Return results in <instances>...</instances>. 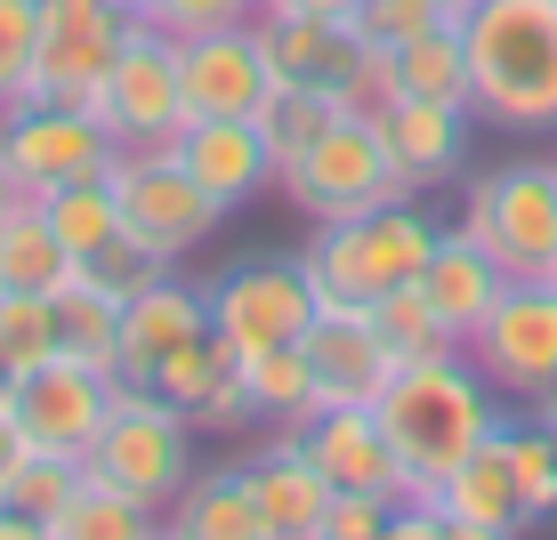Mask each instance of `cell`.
Here are the masks:
<instances>
[{"mask_svg":"<svg viewBox=\"0 0 557 540\" xmlns=\"http://www.w3.org/2000/svg\"><path fill=\"white\" fill-rule=\"evenodd\" d=\"M388 73H396V98L469 105V49H460V16H453V25L412 33V41H396L388 49Z\"/></svg>","mask_w":557,"mask_h":540,"instance_id":"28","label":"cell"},{"mask_svg":"<svg viewBox=\"0 0 557 540\" xmlns=\"http://www.w3.org/2000/svg\"><path fill=\"white\" fill-rule=\"evenodd\" d=\"M146 532H162V508L129 500L122 485H106L89 468H82V492L49 516V540H146Z\"/></svg>","mask_w":557,"mask_h":540,"instance_id":"29","label":"cell"},{"mask_svg":"<svg viewBox=\"0 0 557 540\" xmlns=\"http://www.w3.org/2000/svg\"><path fill=\"white\" fill-rule=\"evenodd\" d=\"M162 403H178L186 419H195V436H235V428H251V388H243V363L226 355L219 339H186L178 355H162L153 363V379H146Z\"/></svg>","mask_w":557,"mask_h":540,"instance_id":"18","label":"cell"},{"mask_svg":"<svg viewBox=\"0 0 557 540\" xmlns=\"http://www.w3.org/2000/svg\"><path fill=\"white\" fill-rule=\"evenodd\" d=\"M57 355V323H49V291H0V372H33Z\"/></svg>","mask_w":557,"mask_h":540,"instance_id":"35","label":"cell"},{"mask_svg":"<svg viewBox=\"0 0 557 540\" xmlns=\"http://www.w3.org/2000/svg\"><path fill=\"white\" fill-rule=\"evenodd\" d=\"M33 41H41V0H0V105L25 98Z\"/></svg>","mask_w":557,"mask_h":540,"instance_id":"38","label":"cell"},{"mask_svg":"<svg viewBox=\"0 0 557 540\" xmlns=\"http://www.w3.org/2000/svg\"><path fill=\"white\" fill-rule=\"evenodd\" d=\"M453 9H469V0H453Z\"/></svg>","mask_w":557,"mask_h":540,"instance_id":"48","label":"cell"},{"mask_svg":"<svg viewBox=\"0 0 557 540\" xmlns=\"http://www.w3.org/2000/svg\"><path fill=\"white\" fill-rule=\"evenodd\" d=\"M89 113L106 122L113 146H170V129L186 122L178 41H170L153 16H129V33H122V49H113L106 81L89 89Z\"/></svg>","mask_w":557,"mask_h":540,"instance_id":"10","label":"cell"},{"mask_svg":"<svg viewBox=\"0 0 557 540\" xmlns=\"http://www.w3.org/2000/svg\"><path fill=\"white\" fill-rule=\"evenodd\" d=\"M0 153H9V169L25 178V194H49V186H65V178L106 169L122 146L106 138V122L89 105L16 98V105H0Z\"/></svg>","mask_w":557,"mask_h":540,"instance_id":"11","label":"cell"},{"mask_svg":"<svg viewBox=\"0 0 557 540\" xmlns=\"http://www.w3.org/2000/svg\"><path fill=\"white\" fill-rule=\"evenodd\" d=\"M332 113H339V98H332V89H299V81H275V89H267V105L251 113V122H259L267 153L283 162V153H299L307 138H315V129H332Z\"/></svg>","mask_w":557,"mask_h":540,"instance_id":"33","label":"cell"},{"mask_svg":"<svg viewBox=\"0 0 557 540\" xmlns=\"http://www.w3.org/2000/svg\"><path fill=\"white\" fill-rule=\"evenodd\" d=\"M162 153L202 186V194H219L226 210H251L267 186H275V153H267L259 122H243V113H195V122L170 129Z\"/></svg>","mask_w":557,"mask_h":540,"instance_id":"14","label":"cell"},{"mask_svg":"<svg viewBox=\"0 0 557 540\" xmlns=\"http://www.w3.org/2000/svg\"><path fill=\"white\" fill-rule=\"evenodd\" d=\"M469 105H445V98H396L380 113V129H388V153L405 162L412 186H445L460 162H469Z\"/></svg>","mask_w":557,"mask_h":540,"instance_id":"23","label":"cell"},{"mask_svg":"<svg viewBox=\"0 0 557 540\" xmlns=\"http://www.w3.org/2000/svg\"><path fill=\"white\" fill-rule=\"evenodd\" d=\"M98 275H106L113 291L129 299V291H146L153 275H170V259H162V250H146V242H129V235H122V242H113L106 259H98Z\"/></svg>","mask_w":557,"mask_h":540,"instance_id":"41","label":"cell"},{"mask_svg":"<svg viewBox=\"0 0 557 540\" xmlns=\"http://www.w3.org/2000/svg\"><path fill=\"white\" fill-rule=\"evenodd\" d=\"M420 500H436V516H445V532L453 540H509V532H525L533 516H525V500H517V476H509V443L502 428H493L485 443H476L469 460L445 476L436 492H420Z\"/></svg>","mask_w":557,"mask_h":540,"instance_id":"19","label":"cell"},{"mask_svg":"<svg viewBox=\"0 0 557 540\" xmlns=\"http://www.w3.org/2000/svg\"><path fill=\"white\" fill-rule=\"evenodd\" d=\"M542 282H557V266H549V275H542Z\"/></svg>","mask_w":557,"mask_h":540,"instance_id":"47","label":"cell"},{"mask_svg":"<svg viewBox=\"0 0 557 540\" xmlns=\"http://www.w3.org/2000/svg\"><path fill=\"white\" fill-rule=\"evenodd\" d=\"M243 468H251L267 540H323V516H332V476L307 460V443H299L292 428H275V443H259Z\"/></svg>","mask_w":557,"mask_h":540,"instance_id":"20","label":"cell"},{"mask_svg":"<svg viewBox=\"0 0 557 540\" xmlns=\"http://www.w3.org/2000/svg\"><path fill=\"white\" fill-rule=\"evenodd\" d=\"M267 9V0H259ZM275 9H307V16H356V0H275Z\"/></svg>","mask_w":557,"mask_h":540,"instance_id":"44","label":"cell"},{"mask_svg":"<svg viewBox=\"0 0 557 540\" xmlns=\"http://www.w3.org/2000/svg\"><path fill=\"white\" fill-rule=\"evenodd\" d=\"M186 339H210V299L195 282H178V266H170V275H153L146 291L122 299V372L113 379H153V363L178 355Z\"/></svg>","mask_w":557,"mask_h":540,"instance_id":"21","label":"cell"},{"mask_svg":"<svg viewBox=\"0 0 557 540\" xmlns=\"http://www.w3.org/2000/svg\"><path fill=\"white\" fill-rule=\"evenodd\" d=\"M251 33L275 65V81H299V89H339V73L356 65V25L348 16H307V9H251Z\"/></svg>","mask_w":557,"mask_h":540,"instance_id":"22","label":"cell"},{"mask_svg":"<svg viewBox=\"0 0 557 540\" xmlns=\"http://www.w3.org/2000/svg\"><path fill=\"white\" fill-rule=\"evenodd\" d=\"M202 299H210V339L235 363L267 355V347H292L315 323V282H307L299 250H251L219 282H202Z\"/></svg>","mask_w":557,"mask_h":540,"instance_id":"7","label":"cell"},{"mask_svg":"<svg viewBox=\"0 0 557 540\" xmlns=\"http://www.w3.org/2000/svg\"><path fill=\"white\" fill-rule=\"evenodd\" d=\"M299 355H307V379H315V412L323 403H380V388L396 379V355L380 339L372 306H315Z\"/></svg>","mask_w":557,"mask_h":540,"instance_id":"16","label":"cell"},{"mask_svg":"<svg viewBox=\"0 0 557 540\" xmlns=\"http://www.w3.org/2000/svg\"><path fill=\"white\" fill-rule=\"evenodd\" d=\"M122 33H129V16L113 9V0H41V41H33V81H25V98L89 105V89L106 81Z\"/></svg>","mask_w":557,"mask_h":540,"instance_id":"13","label":"cell"},{"mask_svg":"<svg viewBox=\"0 0 557 540\" xmlns=\"http://www.w3.org/2000/svg\"><path fill=\"white\" fill-rule=\"evenodd\" d=\"M388 492H332V516H323V540H388Z\"/></svg>","mask_w":557,"mask_h":540,"instance_id":"39","label":"cell"},{"mask_svg":"<svg viewBox=\"0 0 557 540\" xmlns=\"http://www.w3.org/2000/svg\"><path fill=\"white\" fill-rule=\"evenodd\" d=\"M73 275H82V259L57 242L41 202H25L0 226V291H57V282H73Z\"/></svg>","mask_w":557,"mask_h":540,"instance_id":"30","label":"cell"},{"mask_svg":"<svg viewBox=\"0 0 557 540\" xmlns=\"http://www.w3.org/2000/svg\"><path fill=\"white\" fill-rule=\"evenodd\" d=\"M33 443H25V428H16V412H9V395H0V500H9V476H16V460H25Z\"/></svg>","mask_w":557,"mask_h":540,"instance_id":"42","label":"cell"},{"mask_svg":"<svg viewBox=\"0 0 557 540\" xmlns=\"http://www.w3.org/2000/svg\"><path fill=\"white\" fill-rule=\"evenodd\" d=\"M460 235L502 275H549L557 266V162H502L485 178H469Z\"/></svg>","mask_w":557,"mask_h":540,"instance_id":"6","label":"cell"},{"mask_svg":"<svg viewBox=\"0 0 557 540\" xmlns=\"http://www.w3.org/2000/svg\"><path fill=\"white\" fill-rule=\"evenodd\" d=\"M469 113L517 138L557 129V0H469Z\"/></svg>","mask_w":557,"mask_h":540,"instance_id":"2","label":"cell"},{"mask_svg":"<svg viewBox=\"0 0 557 540\" xmlns=\"http://www.w3.org/2000/svg\"><path fill=\"white\" fill-rule=\"evenodd\" d=\"M251 9H259V0H251Z\"/></svg>","mask_w":557,"mask_h":540,"instance_id":"49","label":"cell"},{"mask_svg":"<svg viewBox=\"0 0 557 540\" xmlns=\"http://www.w3.org/2000/svg\"><path fill=\"white\" fill-rule=\"evenodd\" d=\"M533 419H542V428L557 436V395H542V403H533Z\"/></svg>","mask_w":557,"mask_h":540,"instance_id":"45","label":"cell"},{"mask_svg":"<svg viewBox=\"0 0 557 540\" xmlns=\"http://www.w3.org/2000/svg\"><path fill=\"white\" fill-rule=\"evenodd\" d=\"M73 492H82V460H65V452H25V460H16V476H9V500H0V508H25L33 525L49 532V516L65 508Z\"/></svg>","mask_w":557,"mask_h":540,"instance_id":"36","label":"cell"},{"mask_svg":"<svg viewBox=\"0 0 557 540\" xmlns=\"http://www.w3.org/2000/svg\"><path fill=\"white\" fill-rule=\"evenodd\" d=\"M33 202H41V218L57 226V242H65L82 266H98L106 250L122 242V194H113V169L65 178V186H49V194H33Z\"/></svg>","mask_w":557,"mask_h":540,"instance_id":"27","label":"cell"},{"mask_svg":"<svg viewBox=\"0 0 557 540\" xmlns=\"http://www.w3.org/2000/svg\"><path fill=\"white\" fill-rule=\"evenodd\" d=\"M292 436L307 443V460L332 476V492H388V500H405V468H396L372 403H323V412H307Z\"/></svg>","mask_w":557,"mask_h":540,"instance_id":"17","label":"cell"},{"mask_svg":"<svg viewBox=\"0 0 557 540\" xmlns=\"http://www.w3.org/2000/svg\"><path fill=\"white\" fill-rule=\"evenodd\" d=\"M453 0H356V41L363 49H396V41H412V33H429V25H453Z\"/></svg>","mask_w":557,"mask_h":540,"instance_id":"37","label":"cell"},{"mask_svg":"<svg viewBox=\"0 0 557 540\" xmlns=\"http://www.w3.org/2000/svg\"><path fill=\"white\" fill-rule=\"evenodd\" d=\"M82 468L122 485L146 508H170L186 492V476H195V419L178 403H162L146 379H113V412H106V428H98Z\"/></svg>","mask_w":557,"mask_h":540,"instance_id":"5","label":"cell"},{"mask_svg":"<svg viewBox=\"0 0 557 540\" xmlns=\"http://www.w3.org/2000/svg\"><path fill=\"white\" fill-rule=\"evenodd\" d=\"M49 323H57V355L89 363V372H122V291L82 266L73 282L49 291Z\"/></svg>","mask_w":557,"mask_h":540,"instance_id":"25","label":"cell"},{"mask_svg":"<svg viewBox=\"0 0 557 540\" xmlns=\"http://www.w3.org/2000/svg\"><path fill=\"white\" fill-rule=\"evenodd\" d=\"M162 532H178V540H267L251 468H243V460H226V468H195V476H186V492L162 508Z\"/></svg>","mask_w":557,"mask_h":540,"instance_id":"24","label":"cell"},{"mask_svg":"<svg viewBox=\"0 0 557 540\" xmlns=\"http://www.w3.org/2000/svg\"><path fill=\"white\" fill-rule=\"evenodd\" d=\"M9 412H16V428H25L33 452L89 460V443H98L106 412H113V372H89V363H73V355H49V363H33V372L9 379Z\"/></svg>","mask_w":557,"mask_h":540,"instance_id":"12","label":"cell"},{"mask_svg":"<svg viewBox=\"0 0 557 540\" xmlns=\"http://www.w3.org/2000/svg\"><path fill=\"white\" fill-rule=\"evenodd\" d=\"M275 194L307 226H332V218H356V210H380V202H412L420 186L405 178V162L388 153V129L372 113H332V129H315L299 153L275 162Z\"/></svg>","mask_w":557,"mask_h":540,"instance_id":"4","label":"cell"},{"mask_svg":"<svg viewBox=\"0 0 557 540\" xmlns=\"http://www.w3.org/2000/svg\"><path fill=\"white\" fill-rule=\"evenodd\" d=\"M380 436H388L396 468H405V500L436 492L460 460L476 452L493 428H502V388L469 363V347H445V355L396 363V379L380 388Z\"/></svg>","mask_w":557,"mask_h":540,"instance_id":"1","label":"cell"},{"mask_svg":"<svg viewBox=\"0 0 557 540\" xmlns=\"http://www.w3.org/2000/svg\"><path fill=\"white\" fill-rule=\"evenodd\" d=\"M113 9H122V16H153L162 0H113Z\"/></svg>","mask_w":557,"mask_h":540,"instance_id":"46","label":"cell"},{"mask_svg":"<svg viewBox=\"0 0 557 540\" xmlns=\"http://www.w3.org/2000/svg\"><path fill=\"white\" fill-rule=\"evenodd\" d=\"M25 202H33V194H25V178H16V169H9V153H0V226H9Z\"/></svg>","mask_w":557,"mask_h":540,"instance_id":"43","label":"cell"},{"mask_svg":"<svg viewBox=\"0 0 557 540\" xmlns=\"http://www.w3.org/2000/svg\"><path fill=\"white\" fill-rule=\"evenodd\" d=\"M502 282H509V275H502V266H493L469 235H460V226H445L436 250H429V266H420V291H429V306L445 315L453 339H469L476 323H485V306L502 299Z\"/></svg>","mask_w":557,"mask_h":540,"instance_id":"26","label":"cell"},{"mask_svg":"<svg viewBox=\"0 0 557 540\" xmlns=\"http://www.w3.org/2000/svg\"><path fill=\"white\" fill-rule=\"evenodd\" d=\"M106 169H113V194H122V235L146 242V250H162L170 266L195 259V250L235 218V210H226L219 194H202L162 146H122Z\"/></svg>","mask_w":557,"mask_h":540,"instance_id":"8","label":"cell"},{"mask_svg":"<svg viewBox=\"0 0 557 540\" xmlns=\"http://www.w3.org/2000/svg\"><path fill=\"white\" fill-rule=\"evenodd\" d=\"M460 347H469V363H476L502 395H517V403L557 395V282L509 275L502 299L485 306V323H476Z\"/></svg>","mask_w":557,"mask_h":540,"instance_id":"9","label":"cell"},{"mask_svg":"<svg viewBox=\"0 0 557 540\" xmlns=\"http://www.w3.org/2000/svg\"><path fill=\"white\" fill-rule=\"evenodd\" d=\"M436 235H445V226L412 194V202H380V210L315 226V242L299 250V266H307V282H315V306H372V299L420 282Z\"/></svg>","mask_w":557,"mask_h":540,"instance_id":"3","label":"cell"},{"mask_svg":"<svg viewBox=\"0 0 557 540\" xmlns=\"http://www.w3.org/2000/svg\"><path fill=\"white\" fill-rule=\"evenodd\" d=\"M372 323H380V339H388L396 363H420V355H445V347H460V339L445 331V315L429 306V291H420V282H405V291H388V299H372Z\"/></svg>","mask_w":557,"mask_h":540,"instance_id":"32","label":"cell"},{"mask_svg":"<svg viewBox=\"0 0 557 540\" xmlns=\"http://www.w3.org/2000/svg\"><path fill=\"white\" fill-rule=\"evenodd\" d=\"M243 388H251V412L267 428H299L315 412V379H307L299 339L292 347H267V355H243Z\"/></svg>","mask_w":557,"mask_h":540,"instance_id":"31","label":"cell"},{"mask_svg":"<svg viewBox=\"0 0 557 540\" xmlns=\"http://www.w3.org/2000/svg\"><path fill=\"white\" fill-rule=\"evenodd\" d=\"M267 89H275V65H267L251 16L243 25H219V33H186L178 41V98H186V122L195 113H251L267 105Z\"/></svg>","mask_w":557,"mask_h":540,"instance_id":"15","label":"cell"},{"mask_svg":"<svg viewBox=\"0 0 557 540\" xmlns=\"http://www.w3.org/2000/svg\"><path fill=\"white\" fill-rule=\"evenodd\" d=\"M502 443H509V476H517L525 516L533 525L557 516V436L542 428V419H502Z\"/></svg>","mask_w":557,"mask_h":540,"instance_id":"34","label":"cell"},{"mask_svg":"<svg viewBox=\"0 0 557 540\" xmlns=\"http://www.w3.org/2000/svg\"><path fill=\"white\" fill-rule=\"evenodd\" d=\"M243 16H251V0H162L153 25L170 41H186V33H219V25H243Z\"/></svg>","mask_w":557,"mask_h":540,"instance_id":"40","label":"cell"}]
</instances>
